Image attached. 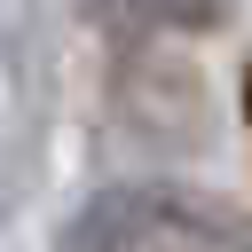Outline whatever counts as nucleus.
<instances>
[{"mask_svg":"<svg viewBox=\"0 0 252 252\" xmlns=\"http://www.w3.org/2000/svg\"><path fill=\"white\" fill-rule=\"evenodd\" d=\"M63 252H252V220L181 181H110L63 220Z\"/></svg>","mask_w":252,"mask_h":252,"instance_id":"1","label":"nucleus"},{"mask_svg":"<svg viewBox=\"0 0 252 252\" xmlns=\"http://www.w3.org/2000/svg\"><path fill=\"white\" fill-rule=\"evenodd\" d=\"M110 8L134 24H158V32H220L228 24V0H110Z\"/></svg>","mask_w":252,"mask_h":252,"instance_id":"2","label":"nucleus"}]
</instances>
